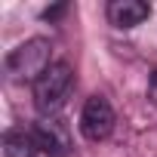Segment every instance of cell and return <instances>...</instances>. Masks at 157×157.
I'll return each instance as SVG.
<instances>
[{
	"mask_svg": "<svg viewBox=\"0 0 157 157\" xmlns=\"http://www.w3.org/2000/svg\"><path fill=\"white\" fill-rule=\"evenodd\" d=\"M148 102H151V105H157V71L148 77Z\"/></svg>",
	"mask_w": 157,
	"mask_h": 157,
	"instance_id": "cell-7",
	"label": "cell"
},
{
	"mask_svg": "<svg viewBox=\"0 0 157 157\" xmlns=\"http://www.w3.org/2000/svg\"><path fill=\"white\" fill-rule=\"evenodd\" d=\"M74 83V68L68 62H52L37 80H34V105L40 114L52 117L56 111H62L68 93Z\"/></svg>",
	"mask_w": 157,
	"mask_h": 157,
	"instance_id": "cell-1",
	"label": "cell"
},
{
	"mask_svg": "<svg viewBox=\"0 0 157 157\" xmlns=\"http://www.w3.org/2000/svg\"><path fill=\"white\" fill-rule=\"evenodd\" d=\"M31 139H34V148L46 157H68L71 154V132L62 120L56 117H43L31 126Z\"/></svg>",
	"mask_w": 157,
	"mask_h": 157,
	"instance_id": "cell-4",
	"label": "cell"
},
{
	"mask_svg": "<svg viewBox=\"0 0 157 157\" xmlns=\"http://www.w3.org/2000/svg\"><path fill=\"white\" fill-rule=\"evenodd\" d=\"M34 139L25 129H6L3 132V154L6 157H34Z\"/></svg>",
	"mask_w": 157,
	"mask_h": 157,
	"instance_id": "cell-6",
	"label": "cell"
},
{
	"mask_svg": "<svg viewBox=\"0 0 157 157\" xmlns=\"http://www.w3.org/2000/svg\"><path fill=\"white\" fill-rule=\"evenodd\" d=\"M151 16V6L142 0H111L108 3V22L114 28H136Z\"/></svg>",
	"mask_w": 157,
	"mask_h": 157,
	"instance_id": "cell-5",
	"label": "cell"
},
{
	"mask_svg": "<svg viewBox=\"0 0 157 157\" xmlns=\"http://www.w3.org/2000/svg\"><path fill=\"white\" fill-rule=\"evenodd\" d=\"M114 129V108L105 96H90L80 111V132L86 142H105Z\"/></svg>",
	"mask_w": 157,
	"mask_h": 157,
	"instance_id": "cell-3",
	"label": "cell"
},
{
	"mask_svg": "<svg viewBox=\"0 0 157 157\" xmlns=\"http://www.w3.org/2000/svg\"><path fill=\"white\" fill-rule=\"evenodd\" d=\"M49 40L43 37H34V40H25L22 46H16L10 56H6V71L19 80H37V77L49 68Z\"/></svg>",
	"mask_w": 157,
	"mask_h": 157,
	"instance_id": "cell-2",
	"label": "cell"
}]
</instances>
